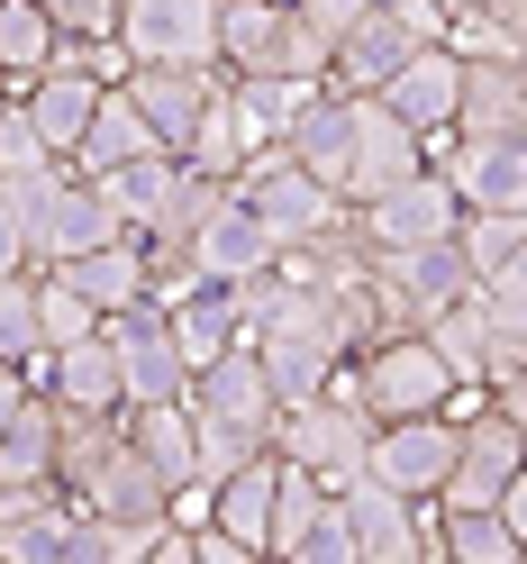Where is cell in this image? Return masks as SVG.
<instances>
[{
	"instance_id": "7",
	"label": "cell",
	"mask_w": 527,
	"mask_h": 564,
	"mask_svg": "<svg viewBox=\"0 0 527 564\" xmlns=\"http://www.w3.org/2000/svg\"><path fill=\"white\" fill-rule=\"evenodd\" d=\"M518 474H527V429L501 419V410H473L464 429H454V465H446L428 510H491Z\"/></svg>"
},
{
	"instance_id": "10",
	"label": "cell",
	"mask_w": 527,
	"mask_h": 564,
	"mask_svg": "<svg viewBox=\"0 0 527 564\" xmlns=\"http://www.w3.org/2000/svg\"><path fill=\"white\" fill-rule=\"evenodd\" d=\"M110 237H128L110 209H100V192L83 183V173H64V183L28 209V264L37 273H55V264H83L91 246H110Z\"/></svg>"
},
{
	"instance_id": "44",
	"label": "cell",
	"mask_w": 527,
	"mask_h": 564,
	"mask_svg": "<svg viewBox=\"0 0 527 564\" xmlns=\"http://www.w3.org/2000/svg\"><path fill=\"white\" fill-rule=\"evenodd\" d=\"M292 10H300V19H319V28H345V19H364L373 0H292Z\"/></svg>"
},
{
	"instance_id": "47",
	"label": "cell",
	"mask_w": 527,
	"mask_h": 564,
	"mask_svg": "<svg viewBox=\"0 0 527 564\" xmlns=\"http://www.w3.org/2000/svg\"><path fill=\"white\" fill-rule=\"evenodd\" d=\"M0 119H10V83H0Z\"/></svg>"
},
{
	"instance_id": "22",
	"label": "cell",
	"mask_w": 527,
	"mask_h": 564,
	"mask_svg": "<svg viewBox=\"0 0 527 564\" xmlns=\"http://www.w3.org/2000/svg\"><path fill=\"white\" fill-rule=\"evenodd\" d=\"M191 256H200V282H219V292H237V282L273 273V246H264V228L245 219L237 200H219V209H209V219H200Z\"/></svg>"
},
{
	"instance_id": "41",
	"label": "cell",
	"mask_w": 527,
	"mask_h": 564,
	"mask_svg": "<svg viewBox=\"0 0 527 564\" xmlns=\"http://www.w3.org/2000/svg\"><path fill=\"white\" fill-rule=\"evenodd\" d=\"M10 273H37V264H28V219L0 200V282H10Z\"/></svg>"
},
{
	"instance_id": "39",
	"label": "cell",
	"mask_w": 527,
	"mask_h": 564,
	"mask_svg": "<svg viewBox=\"0 0 527 564\" xmlns=\"http://www.w3.org/2000/svg\"><path fill=\"white\" fill-rule=\"evenodd\" d=\"M273 564H355V538H345V519H337V491H328V510L300 528V538L273 555Z\"/></svg>"
},
{
	"instance_id": "27",
	"label": "cell",
	"mask_w": 527,
	"mask_h": 564,
	"mask_svg": "<svg viewBox=\"0 0 527 564\" xmlns=\"http://www.w3.org/2000/svg\"><path fill=\"white\" fill-rule=\"evenodd\" d=\"M74 510H83V519H110V528H173V491H164V482H155L146 465H136L128 446H119V465L100 474Z\"/></svg>"
},
{
	"instance_id": "46",
	"label": "cell",
	"mask_w": 527,
	"mask_h": 564,
	"mask_svg": "<svg viewBox=\"0 0 527 564\" xmlns=\"http://www.w3.org/2000/svg\"><path fill=\"white\" fill-rule=\"evenodd\" d=\"M428 10H437V19H464V10H473V0H428Z\"/></svg>"
},
{
	"instance_id": "38",
	"label": "cell",
	"mask_w": 527,
	"mask_h": 564,
	"mask_svg": "<svg viewBox=\"0 0 527 564\" xmlns=\"http://www.w3.org/2000/svg\"><path fill=\"white\" fill-rule=\"evenodd\" d=\"M228 200V183H200V173H173V192H164V209H155V228L146 237H200V219H209V209H219Z\"/></svg>"
},
{
	"instance_id": "45",
	"label": "cell",
	"mask_w": 527,
	"mask_h": 564,
	"mask_svg": "<svg viewBox=\"0 0 527 564\" xmlns=\"http://www.w3.org/2000/svg\"><path fill=\"white\" fill-rule=\"evenodd\" d=\"M19 401H28V373H19V365H0V419H10Z\"/></svg>"
},
{
	"instance_id": "30",
	"label": "cell",
	"mask_w": 527,
	"mask_h": 564,
	"mask_svg": "<svg viewBox=\"0 0 527 564\" xmlns=\"http://www.w3.org/2000/svg\"><path fill=\"white\" fill-rule=\"evenodd\" d=\"M173 155H136V164H119V173H91V192H100V209L128 228V237H146L155 228V209H164V192H173Z\"/></svg>"
},
{
	"instance_id": "24",
	"label": "cell",
	"mask_w": 527,
	"mask_h": 564,
	"mask_svg": "<svg viewBox=\"0 0 527 564\" xmlns=\"http://www.w3.org/2000/svg\"><path fill=\"white\" fill-rule=\"evenodd\" d=\"M518 128H527V74L518 64H464L454 137H518Z\"/></svg>"
},
{
	"instance_id": "26",
	"label": "cell",
	"mask_w": 527,
	"mask_h": 564,
	"mask_svg": "<svg viewBox=\"0 0 527 564\" xmlns=\"http://www.w3.org/2000/svg\"><path fill=\"white\" fill-rule=\"evenodd\" d=\"M74 292L91 301V319H119V310H146V256H136V237H110L91 246L83 264H55Z\"/></svg>"
},
{
	"instance_id": "3",
	"label": "cell",
	"mask_w": 527,
	"mask_h": 564,
	"mask_svg": "<svg viewBox=\"0 0 527 564\" xmlns=\"http://www.w3.org/2000/svg\"><path fill=\"white\" fill-rule=\"evenodd\" d=\"M364 446H373V419L355 410V392H345V373L328 382L319 401H292L283 419H273V455L283 465H300L319 491H345L364 474Z\"/></svg>"
},
{
	"instance_id": "35",
	"label": "cell",
	"mask_w": 527,
	"mask_h": 564,
	"mask_svg": "<svg viewBox=\"0 0 527 564\" xmlns=\"http://www.w3.org/2000/svg\"><path fill=\"white\" fill-rule=\"evenodd\" d=\"M28 301H37V356H55V346H83V337H100L91 301H83L64 273H28Z\"/></svg>"
},
{
	"instance_id": "21",
	"label": "cell",
	"mask_w": 527,
	"mask_h": 564,
	"mask_svg": "<svg viewBox=\"0 0 527 564\" xmlns=\"http://www.w3.org/2000/svg\"><path fill=\"white\" fill-rule=\"evenodd\" d=\"M74 501L64 491H0V564H64Z\"/></svg>"
},
{
	"instance_id": "6",
	"label": "cell",
	"mask_w": 527,
	"mask_h": 564,
	"mask_svg": "<svg viewBox=\"0 0 527 564\" xmlns=\"http://www.w3.org/2000/svg\"><path fill=\"white\" fill-rule=\"evenodd\" d=\"M119 55L219 74V0H119Z\"/></svg>"
},
{
	"instance_id": "36",
	"label": "cell",
	"mask_w": 527,
	"mask_h": 564,
	"mask_svg": "<svg viewBox=\"0 0 527 564\" xmlns=\"http://www.w3.org/2000/svg\"><path fill=\"white\" fill-rule=\"evenodd\" d=\"M136 256H146V310H183L191 292H209L200 256H191L183 237H136Z\"/></svg>"
},
{
	"instance_id": "42",
	"label": "cell",
	"mask_w": 527,
	"mask_h": 564,
	"mask_svg": "<svg viewBox=\"0 0 527 564\" xmlns=\"http://www.w3.org/2000/svg\"><path fill=\"white\" fill-rule=\"evenodd\" d=\"M128 564H191V538H183V528H155V538L136 546Z\"/></svg>"
},
{
	"instance_id": "12",
	"label": "cell",
	"mask_w": 527,
	"mask_h": 564,
	"mask_svg": "<svg viewBox=\"0 0 527 564\" xmlns=\"http://www.w3.org/2000/svg\"><path fill=\"white\" fill-rule=\"evenodd\" d=\"M446 465H454L446 419H392V429H373V446H364V482H382L392 501H437Z\"/></svg>"
},
{
	"instance_id": "25",
	"label": "cell",
	"mask_w": 527,
	"mask_h": 564,
	"mask_svg": "<svg viewBox=\"0 0 527 564\" xmlns=\"http://www.w3.org/2000/svg\"><path fill=\"white\" fill-rule=\"evenodd\" d=\"M119 446H128V437H119V410H110V419L55 410V491H64V501H83V491L119 465Z\"/></svg>"
},
{
	"instance_id": "19",
	"label": "cell",
	"mask_w": 527,
	"mask_h": 564,
	"mask_svg": "<svg viewBox=\"0 0 527 564\" xmlns=\"http://www.w3.org/2000/svg\"><path fill=\"white\" fill-rule=\"evenodd\" d=\"M37 392H46L55 410H91V419H110V410H128V401H119V356H110V337L55 346V356L37 365Z\"/></svg>"
},
{
	"instance_id": "34",
	"label": "cell",
	"mask_w": 527,
	"mask_h": 564,
	"mask_svg": "<svg viewBox=\"0 0 527 564\" xmlns=\"http://www.w3.org/2000/svg\"><path fill=\"white\" fill-rule=\"evenodd\" d=\"M46 55H55V19L37 10V0H0V83H37L46 74Z\"/></svg>"
},
{
	"instance_id": "31",
	"label": "cell",
	"mask_w": 527,
	"mask_h": 564,
	"mask_svg": "<svg viewBox=\"0 0 527 564\" xmlns=\"http://www.w3.org/2000/svg\"><path fill=\"white\" fill-rule=\"evenodd\" d=\"M428 546H437V564H518L527 538H518L501 510H437Z\"/></svg>"
},
{
	"instance_id": "16",
	"label": "cell",
	"mask_w": 527,
	"mask_h": 564,
	"mask_svg": "<svg viewBox=\"0 0 527 564\" xmlns=\"http://www.w3.org/2000/svg\"><path fill=\"white\" fill-rule=\"evenodd\" d=\"M373 282H382V292H392V301L409 310L418 328H428L437 310H454V301L473 292L464 256H454V237H437V246H409V256H382V264H373Z\"/></svg>"
},
{
	"instance_id": "8",
	"label": "cell",
	"mask_w": 527,
	"mask_h": 564,
	"mask_svg": "<svg viewBox=\"0 0 527 564\" xmlns=\"http://www.w3.org/2000/svg\"><path fill=\"white\" fill-rule=\"evenodd\" d=\"M454 192L437 183V173H409V183H392L382 200H364V209H345V228H355V246L382 264V256H409V246H437V237H454Z\"/></svg>"
},
{
	"instance_id": "29",
	"label": "cell",
	"mask_w": 527,
	"mask_h": 564,
	"mask_svg": "<svg viewBox=\"0 0 527 564\" xmlns=\"http://www.w3.org/2000/svg\"><path fill=\"white\" fill-rule=\"evenodd\" d=\"M164 337H173V356H183V373H200V365H219L228 346H237V301L209 282V292H191L183 310H164Z\"/></svg>"
},
{
	"instance_id": "43",
	"label": "cell",
	"mask_w": 527,
	"mask_h": 564,
	"mask_svg": "<svg viewBox=\"0 0 527 564\" xmlns=\"http://www.w3.org/2000/svg\"><path fill=\"white\" fill-rule=\"evenodd\" d=\"M183 538H191V564H264V555H245L228 538H209V528H183Z\"/></svg>"
},
{
	"instance_id": "14",
	"label": "cell",
	"mask_w": 527,
	"mask_h": 564,
	"mask_svg": "<svg viewBox=\"0 0 527 564\" xmlns=\"http://www.w3.org/2000/svg\"><path fill=\"white\" fill-rule=\"evenodd\" d=\"M409 173H428V164H418V137L382 110V100H364V110H355V155H345V183H337V209H364L392 183H409Z\"/></svg>"
},
{
	"instance_id": "2",
	"label": "cell",
	"mask_w": 527,
	"mask_h": 564,
	"mask_svg": "<svg viewBox=\"0 0 527 564\" xmlns=\"http://www.w3.org/2000/svg\"><path fill=\"white\" fill-rule=\"evenodd\" d=\"M228 200L264 228L273 256H300V246H319V237L345 219V209H337L319 183H309V173H300L283 147H255V155H245V164L228 173Z\"/></svg>"
},
{
	"instance_id": "13",
	"label": "cell",
	"mask_w": 527,
	"mask_h": 564,
	"mask_svg": "<svg viewBox=\"0 0 527 564\" xmlns=\"http://www.w3.org/2000/svg\"><path fill=\"white\" fill-rule=\"evenodd\" d=\"M100 337H110V356H119V401L128 410H146V401H183V356H173V337H164V310H119V319H100Z\"/></svg>"
},
{
	"instance_id": "11",
	"label": "cell",
	"mask_w": 527,
	"mask_h": 564,
	"mask_svg": "<svg viewBox=\"0 0 527 564\" xmlns=\"http://www.w3.org/2000/svg\"><path fill=\"white\" fill-rule=\"evenodd\" d=\"M219 83H228V74H183V64H128V74H119V100L136 110V128H146L164 155H183V137L200 128V110H209V100H219Z\"/></svg>"
},
{
	"instance_id": "9",
	"label": "cell",
	"mask_w": 527,
	"mask_h": 564,
	"mask_svg": "<svg viewBox=\"0 0 527 564\" xmlns=\"http://www.w3.org/2000/svg\"><path fill=\"white\" fill-rule=\"evenodd\" d=\"M337 519H345V538H355V564H437V546H428L437 510L428 501H392L382 482L355 474L337 491Z\"/></svg>"
},
{
	"instance_id": "5",
	"label": "cell",
	"mask_w": 527,
	"mask_h": 564,
	"mask_svg": "<svg viewBox=\"0 0 527 564\" xmlns=\"http://www.w3.org/2000/svg\"><path fill=\"white\" fill-rule=\"evenodd\" d=\"M345 392L373 429H392V419H437L446 410V365L428 356V337H392V346H364V356H345Z\"/></svg>"
},
{
	"instance_id": "32",
	"label": "cell",
	"mask_w": 527,
	"mask_h": 564,
	"mask_svg": "<svg viewBox=\"0 0 527 564\" xmlns=\"http://www.w3.org/2000/svg\"><path fill=\"white\" fill-rule=\"evenodd\" d=\"M245 155H255V147H245V128H237V110H228V83H219V100L200 110V128L183 137V155H173V164H183V173H200V183H228Z\"/></svg>"
},
{
	"instance_id": "40",
	"label": "cell",
	"mask_w": 527,
	"mask_h": 564,
	"mask_svg": "<svg viewBox=\"0 0 527 564\" xmlns=\"http://www.w3.org/2000/svg\"><path fill=\"white\" fill-rule=\"evenodd\" d=\"M55 37H119V0H37Z\"/></svg>"
},
{
	"instance_id": "20",
	"label": "cell",
	"mask_w": 527,
	"mask_h": 564,
	"mask_svg": "<svg viewBox=\"0 0 527 564\" xmlns=\"http://www.w3.org/2000/svg\"><path fill=\"white\" fill-rule=\"evenodd\" d=\"M10 100H19V119H28V137H37L46 155H74L83 128H91L100 83H83V74H37V83H19Z\"/></svg>"
},
{
	"instance_id": "15",
	"label": "cell",
	"mask_w": 527,
	"mask_h": 564,
	"mask_svg": "<svg viewBox=\"0 0 527 564\" xmlns=\"http://www.w3.org/2000/svg\"><path fill=\"white\" fill-rule=\"evenodd\" d=\"M454 91H464V64H454L446 46H418V55H409L373 100L418 137V147H428V137H454Z\"/></svg>"
},
{
	"instance_id": "37",
	"label": "cell",
	"mask_w": 527,
	"mask_h": 564,
	"mask_svg": "<svg viewBox=\"0 0 527 564\" xmlns=\"http://www.w3.org/2000/svg\"><path fill=\"white\" fill-rule=\"evenodd\" d=\"M0 365H19L28 382H37V301H28V273H10L0 282Z\"/></svg>"
},
{
	"instance_id": "33",
	"label": "cell",
	"mask_w": 527,
	"mask_h": 564,
	"mask_svg": "<svg viewBox=\"0 0 527 564\" xmlns=\"http://www.w3.org/2000/svg\"><path fill=\"white\" fill-rule=\"evenodd\" d=\"M454 256L473 282H509L527 273V219H454Z\"/></svg>"
},
{
	"instance_id": "18",
	"label": "cell",
	"mask_w": 527,
	"mask_h": 564,
	"mask_svg": "<svg viewBox=\"0 0 527 564\" xmlns=\"http://www.w3.org/2000/svg\"><path fill=\"white\" fill-rule=\"evenodd\" d=\"M119 437H128V455H136V465H146L164 491H191V482H200V446H191V419H183V401L119 410Z\"/></svg>"
},
{
	"instance_id": "17",
	"label": "cell",
	"mask_w": 527,
	"mask_h": 564,
	"mask_svg": "<svg viewBox=\"0 0 527 564\" xmlns=\"http://www.w3.org/2000/svg\"><path fill=\"white\" fill-rule=\"evenodd\" d=\"M273 482H283V455H245L237 474L209 482V538H228L245 555H264V528H273Z\"/></svg>"
},
{
	"instance_id": "1",
	"label": "cell",
	"mask_w": 527,
	"mask_h": 564,
	"mask_svg": "<svg viewBox=\"0 0 527 564\" xmlns=\"http://www.w3.org/2000/svg\"><path fill=\"white\" fill-rule=\"evenodd\" d=\"M183 419H191V446H200V482H219V474L245 465V455H273L283 401H273V382L255 373V356L228 346L219 365H200L183 382Z\"/></svg>"
},
{
	"instance_id": "4",
	"label": "cell",
	"mask_w": 527,
	"mask_h": 564,
	"mask_svg": "<svg viewBox=\"0 0 527 564\" xmlns=\"http://www.w3.org/2000/svg\"><path fill=\"white\" fill-rule=\"evenodd\" d=\"M418 164L454 192L464 219H527V147L518 137H428Z\"/></svg>"
},
{
	"instance_id": "23",
	"label": "cell",
	"mask_w": 527,
	"mask_h": 564,
	"mask_svg": "<svg viewBox=\"0 0 527 564\" xmlns=\"http://www.w3.org/2000/svg\"><path fill=\"white\" fill-rule=\"evenodd\" d=\"M0 491H55V401L28 392L0 419Z\"/></svg>"
},
{
	"instance_id": "28",
	"label": "cell",
	"mask_w": 527,
	"mask_h": 564,
	"mask_svg": "<svg viewBox=\"0 0 527 564\" xmlns=\"http://www.w3.org/2000/svg\"><path fill=\"white\" fill-rule=\"evenodd\" d=\"M136 155H164V147H155L146 128H136V110H128L119 91H100V100H91V128H83V147L64 155V164H74L83 183H91V173H119V164H136Z\"/></svg>"
}]
</instances>
